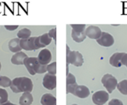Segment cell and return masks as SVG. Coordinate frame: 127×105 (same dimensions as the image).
Returning <instances> with one entry per match:
<instances>
[{
    "label": "cell",
    "instance_id": "24",
    "mask_svg": "<svg viewBox=\"0 0 127 105\" xmlns=\"http://www.w3.org/2000/svg\"><path fill=\"white\" fill-rule=\"evenodd\" d=\"M47 71L48 74L52 75H55L56 74V62H54L47 65Z\"/></svg>",
    "mask_w": 127,
    "mask_h": 105
},
{
    "label": "cell",
    "instance_id": "2",
    "mask_svg": "<svg viewBox=\"0 0 127 105\" xmlns=\"http://www.w3.org/2000/svg\"><path fill=\"white\" fill-rule=\"evenodd\" d=\"M24 65L31 75L43 74L47 71V65H41L35 57H27L24 60Z\"/></svg>",
    "mask_w": 127,
    "mask_h": 105
},
{
    "label": "cell",
    "instance_id": "31",
    "mask_svg": "<svg viewBox=\"0 0 127 105\" xmlns=\"http://www.w3.org/2000/svg\"><path fill=\"white\" fill-rule=\"evenodd\" d=\"M1 68H2V65H1V62H0V71H1Z\"/></svg>",
    "mask_w": 127,
    "mask_h": 105
},
{
    "label": "cell",
    "instance_id": "11",
    "mask_svg": "<svg viewBox=\"0 0 127 105\" xmlns=\"http://www.w3.org/2000/svg\"><path fill=\"white\" fill-rule=\"evenodd\" d=\"M35 38L36 37H30L28 39H20V47L25 50H36L35 45Z\"/></svg>",
    "mask_w": 127,
    "mask_h": 105
},
{
    "label": "cell",
    "instance_id": "14",
    "mask_svg": "<svg viewBox=\"0 0 127 105\" xmlns=\"http://www.w3.org/2000/svg\"><path fill=\"white\" fill-rule=\"evenodd\" d=\"M124 54H125V52H115V53H114L109 59L110 64L113 67H115V68L121 67L123 65L122 59Z\"/></svg>",
    "mask_w": 127,
    "mask_h": 105
},
{
    "label": "cell",
    "instance_id": "15",
    "mask_svg": "<svg viewBox=\"0 0 127 105\" xmlns=\"http://www.w3.org/2000/svg\"><path fill=\"white\" fill-rule=\"evenodd\" d=\"M27 55L23 52H19L15 53L11 58V62L14 65H24V60L27 58Z\"/></svg>",
    "mask_w": 127,
    "mask_h": 105
},
{
    "label": "cell",
    "instance_id": "32",
    "mask_svg": "<svg viewBox=\"0 0 127 105\" xmlns=\"http://www.w3.org/2000/svg\"><path fill=\"white\" fill-rule=\"evenodd\" d=\"M72 105H77V104H72Z\"/></svg>",
    "mask_w": 127,
    "mask_h": 105
},
{
    "label": "cell",
    "instance_id": "4",
    "mask_svg": "<svg viewBox=\"0 0 127 105\" xmlns=\"http://www.w3.org/2000/svg\"><path fill=\"white\" fill-rule=\"evenodd\" d=\"M101 82L108 93H112V92L117 88L118 84L117 79L114 76L109 74H105L102 77Z\"/></svg>",
    "mask_w": 127,
    "mask_h": 105
},
{
    "label": "cell",
    "instance_id": "26",
    "mask_svg": "<svg viewBox=\"0 0 127 105\" xmlns=\"http://www.w3.org/2000/svg\"><path fill=\"white\" fill-rule=\"evenodd\" d=\"M108 105H123V102L117 98H114L111 99L109 102H108Z\"/></svg>",
    "mask_w": 127,
    "mask_h": 105
},
{
    "label": "cell",
    "instance_id": "5",
    "mask_svg": "<svg viewBox=\"0 0 127 105\" xmlns=\"http://www.w3.org/2000/svg\"><path fill=\"white\" fill-rule=\"evenodd\" d=\"M109 99V93L106 91L100 90L94 93L92 101L96 105H103Z\"/></svg>",
    "mask_w": 127,
    "mask_h": 105
},
{
    "label": "cell",
    "instance_id": "30",
    "mask_svg": "<svg viewBox=\"0 0 127 105\" xmlns=\"http://www.w3.org/2000/svg\"><path fill=\"white\" fill-rule=\"evenodd\" d=\"M1 105H17V104H12V103H11L9 101H7V102H5L4 104H1Z\"/></svg>",
    "mask_w": 127,
    "mask_h": 105
},
{
    "label": "cell",
    "instance_id": "3",
    "mask_svg": "<svg viewBox=\"0 0 127 105\" xmlns=\"http://www.w3.org/2000/svg\"><path fill=\"white\" fill-rule=\"evenodd\" d=\"M84 63L82 55L78 51H70L67 44V75L69 74L68 66L69 64L73 65L76 67H80Z\"/></svg>",
    "mask_w": 127,
    "mask_h": 105
},
{
    "label": "cell",
    "instance_id": "13",
    "mask_svg": "<svg viewBox=\"0 0 127 105\" xmlns=\"http://www.w3.org/2000/svg\"><path fill=\"white\" fill-rule=\"evenodd\" d=\"M78 86L75 76L73 74L69 73L67 75V94L73 93L74 89Z\"/></svg>",
    "mask_w": 127,
    "mask_h": 105
},
{
    "label": "cell",
    "instance_id": "22",
    "mask_svg": "<svg viewBox=\"0 0 127 105\" xmlns=\"http://www.w3.org/2000/svg\"><path fill=\"white\" fill-rule=\"evenodd\" d=\"M12 80H10L9 77L5 76L0 77V86L2 87H9L11 86Z\"/></svg>",
    "mask_w": 127,
    "mask_h": 105
},
{
    "label": "cell",
    "instance_id": "21",
    "mask_svg": "<svg viewBox=\"0 0 127 105\" xmlns=\"http://www.w3.org/2000/svg\"><path fill=\"white\" fill-rule=\"evenodd\" d=\"M117 88L121 94L127 95V80H123L118 83Z\"/></svg>",
    "mask_w": 127,
    "mask_h": 105
},
{
    "label": "cell",
    "instance_id": "19",
    "mask_svg": "<svg viewBox=\"0 0 127 105\" xmlns=\"http://www.w3.org/2000/svg\"><path fill=\"white\" fill-rule=\"evenodd\" d=\"M71 37L73 38V40L77 43H81L83 41H85V39L86 38V34H85V32H76L72 29L71 32Z\"/></svg>",
    "mask_w": 127,
    "mask_h": 105
},
{
    "label": "cell",
    "instance_id": "27",
    "mask_svg": "<svg viewBox=\"0 0 127 105\" xmlns=\"http://www.w3.org/2000/svg\"><path fill=\"white\" fill-rule=\"evenodd\" d=\"M48 34L52 39H54L55 41L56 40V28H54V29H52L51 30H49Z\"/></svg>",
    "mask_w": 127,
    "mask_h": 105
},
{
    "label": "cell",
    "instance_id": "12",
    "mask_svg": "<svg viewBox=\"0 0 127 105\" xmlns=\"http://www.w3.org/2000/svg\"><path fill=\"white\" fill-rule=\"evenodd\" d=\"M72 94L78 98H86L90 95V90L85 86L78 85Z\"/></svg>",
    "mask_w": 127,
    "mask_h": 105
},
{
    "label": "cell",
    "instance_id": "1",
    "mask_svg": "<svg viewBox=\"0 0 127 105\" xmlns=\"http://www.w3.org/2000/svg\"><path fill=\"white\" fill-rule=\"evenodd\" d=\"M10 87L11 90L15 93L31 92L33 89V83L29 77H17L12 80Z\"/></svg>",
    "mask_w": 127,
    "mask_h": 105
},
{
    "label": "cell",
    "instance_id": "25",
    "mask_svg": "<svg viewBox=\"0 0 127 105\" xmlns=\"http://www.w3.org/2000/svg\"><path fill=\"white\" fill-rule=\"evenodd\" d=\"M70 26L73 30L76 32H85L86 29L85 24H71Z\"/></svg>",
    "mask_w": 127,
    "mask_h": 105
},
{
    "label": "cell",
    "instance_id": "7",
    "mask_svg": "<svg viewBox=\"0 0 127 105\" xmlns=\"http://www.w3.org/2000/svg\"><path fill=\"white\" fill-rule=\"evenodd\" d=\"M52 38L49 35L48 33L43 34L42 35H40L38 37H36L35 38V45L37 50L40 48L45 47L46 46L49 45L52 41Z\"/></svg>",
    "mask_w": 127,
    "mask_h": 105
},
{
    "label": "cell",
    "instance_id": "8",
    "mask_svg": "<svg viewBox=\"0 0 127 105\" xmlns=\"http://www.w3.org/2000/svg\"><path fill=\"white\" fill-rule=\"evenodd\" d=\"M102 32L101 31L99 27H98L96 26H93V25L89 26L85 29L86 36L91 39H95V40L99 39V37L101 36Z\"/></svg>",
    "mask_w": 127,
    "mask_h": 105
},
{
    "label": "cell",
    "instance_id": "6",
    "mask_svg": "<svg viewBox=\"0 0 127 105\" xmlns=\"http://www.w3.org/2000/svg\"><path fill=\"white\" fill-rule=\"evenodd\" d=\"M96 41L99 45H101L102 47H108L114 44V39L111 34L105 32H102L101 34V36L99 37V39L96 40Z\"/></svg>",
    "mask_w": 127,
    "mask_h": 105
},
{
    "label": "cell",
    "instance_id": "9",
    "mask_svg": "<svg viewBox=\"0 0 127 105\" xmlns=\"http://www.w3.org/2000/svg\"><path fill=\"white\" fill-rule=\"evenodd\" d=\"M43 86L49 90H53L56 87V76L46 74L43 80Z\"/></svg>",
    "mask_w": 127,
    "mask_h": 105
},
{
    "label": "cell",
    "instance_id": "23",
    "mask_svg": "<svg viewBox=\"0 0 127 105\" xmlns=\"http://www.w3.org/2000/svg\"><path fill=\"white\" fill-rule=\"evenodd\" d=\"M8 99V92L4 89L0 88V104H4L7 102Z\"/></svg>",
    "mask_w": 127,
    "mask_h": 105
},
{
    "label": "cell",
    "instance_id": "17",
    "mask_svg": "<svg viewBox=\"0 0 127 105\" xmlns=\"http://www.w3.org/2000/svg\"><path fill=\"white\" fill-rule=\"evenodd\" d=\"M8 48L10 51L13 52H19L21 51L22 48L20 47V38H13L8 42Z\"/></svg>",
    "mask_w": 127,
    "mask_h": 105
},
{
    "label": "cell",
    "instance_id": "16",
    "mask_svg": "<svg viewBox=\"0 0 127 105\" xmlns=\"http://www.w3.org/2000/svg\"><path fill=\"white\" fill-rule=\"evenodd\" d=\"M42 105H56V98L52 94H44L40 99Z\"/></svg>",
    "mask_w": 127,
    "mask_h": 105
},
{
    "label": "cell",
    "instance_id": "18",
    "mask_svg": "<svg viewBox=\"0 0 127 105\" xmlns=\"http://www.w3.org/2000/svg\"><path fill=\"white\" fill-rule=\"evenodd\" d=\"M33 102V96L30 92H24L20 98V105H31Z\"/></svg>",
    "mask_w": 127,
    "mask_h": 105
},
{
    "label": "cell",
    "instance_id": "20",
    "mask_svg": "<svg viewBox=\"0 0 127 105\" xmlns=\"http://www.w3.org/2000/svg\"><path fill=\"white\" fill-rule=\"evenodd\" d=\"M31 34H32V32H31L30 29H26V28H24V29H20L18 32L17 37L20 39H28V38H30Z\"/></svg>",
    "mask_w": 127,
    "mask_h": 105
},
{
    "label": "cell",
    "instance_id": "28",
    "mask_svg": "<svg viewBox=\"0 0 127 105\" xmlns=\"http://www.w3.org/2000/svg\"><path fill=\"white\" fill-rule=\"evenodd\" d=\"M19 26H5V28L9 31H14L15 29H17Z\"/></svg>",
    "mask_w": 127,
    "mask_h": 105
},
{
    "label": "cell",
    "instance_id": "29",
    "mask_svg": "<svg viewBox=\"0 0 127 105\" xmlns=\"http://www.w3.org/2000/svg\"><path fill=\"white\" fill-rule=\"evenodd\" d=\"M122 64L127 67V53H125L122 59Z\"/></svg>",
    "mask_w": 127,
    "mask_h": 105
},
{
    "label": "cell",
    "instance_id": "10",
    "mask_svg": "<svg viewBox=\"0 0 127 105\" xmlns=\"http://www.w3.org/2000/svg\"><path fill=\"white\" fill-rule=\"evenodd\" d=\"M37 59L41 65H47L52 60V53L48 49L42 50L38 54Z\"/></svg>",
    "mask_w": 127,
    "mask_h": 105
}]
</instances>
